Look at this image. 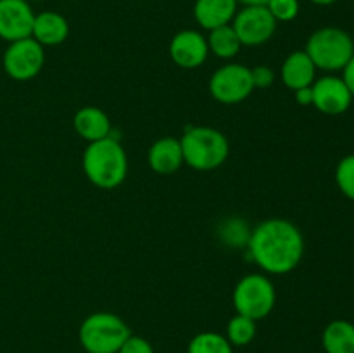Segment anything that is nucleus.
<instances>
[{
	"instance_id": "1",
	"label": "nucleus",
	"mask_w": 354,
	"mask_h": 353,
	"mask_svg": "<svg viewBox=\"0 0 354 353\" xmlns=\"http://www.w3.org/2000/svg\"><path fill=\"white\" fill-rule=\"evenodd\" d=\"M248 249L251 260L263 272L283 275L297 269L303 260V232L286 218H268L252 228Z\"/></svg>"
},
{
	"instance_id": "2",
	"label": "nucleus",
	"mask_w": 354,
	"mask_h": 353,
	"mask_svg": "<svg viewBox=\"0 0 354 353\" xmlns=\"http://www.w3.org/2000/svg\"><path fill=\"white\" fill-rule=\"evenodd\" d=\"M82 166L90 183L99 189H116L128 175V156L120 138L109 137L88 142L82 158Z\"/></svg>"
},
{
	"instance_id": "3",
	"label": "nucleus",
	"mask_w": 354,
	"mask_h": 353,
	"mask_svg": "<svg viewBox=\"0 0 354 353\" xmlns=\"http://www.w3.org/2000/svg\"><path fill=\"white\" fill-rule=\"evenodd\" d=\"M183 161L197 172H211L227 161L230 144L223 132L211 127H190L180 138Z\"/></svg>"
},
{
	"instance_id": "4",
	"label": "nucleus",
	"mask_w": 354,
	"mask_h": 353,
	"mask_svg": "<svg viewBox=\"0 0 354 353\" xmlns=\"http://www.w3.org/2000/svg\"><path fill=\"white\" fill-rule=\"evenodd\" d=\"M130 336L127 322L111 311L90 314L78 331L85 353H118Z\"/></svg>"
},
{
	"instance_id": "5",
	"label": "nucleus",
	"mask_w": 354,
	"mask_h": 353,
	"mask_svg": "<svg viewBox=\"0 0 354 353\" xmlns=\"http://www.w3.org/2000/svg\"><path fill=\"white\" fill-rule=\"evenodd\" d=\"M304 52L310 55L317 69L342 71L354 54V42L342 28L325 26L311 33Z\"/></svg>"
},
{
	"instance_id": "6",
	"label": "nucleus",
	"mask_w": 354,
	"mask_h": 353,
	"mask_svg": "<svg viewBox=\"0 0 354 353\" xmlns=\"http://www.w3.org/2000/svg\"><path fill=\"white\" fill-rule=\"evenodd\" d=\"M232 303L239 315H244L256 322L263 320L275 308V286L265 273H249L235 284Z\"/></svg>"
},
{
	"instance_id": "7",
	"label": "nucleus",
	"mask_w": 354,
	"mask_h": 353,
	"mask_svg": "<svg viewBox=\"0 0 354 353\" xmlns=\"http://www.w3.org/2000/svg\"><path fill=\"white\" fill-rule=\"evenodd\" d=\"M45 64V51L35 38H21L7 45L2 57L3 71L16 82H28L38 76Z\"/></svg>"
},
{
	"instance_id": "8",
	"label": "nucleus",
	"mask_w": 354,
	"mask_h": 353,
	"mask_svg": "<svg viewBox=\"0 0 354 353\" xmlns=\"http://www.w3.org/2000/svg\"><path fill=\"white\" fill-rule=\"evenodd\" d=\"M254 90L251 68L230 62L218 68L209 78V93L220 104H239Z\"/></svg>"
},
{
	"instance_id": "9",
	"label": "nucleus",
	"mask_w": 354,
	"mask_h": 353,
	"mask_svg": "<svg viewBox=\"0 0 354 353\" xmlns=\"http://www.w3.org/2000/svg\"><path fill=\"white\" fill-rule=\"evenodd\" d=\"M277 21L266 9V6H244L237 10L232 28L237 33L242 47H258L273 38L277 31Z\"/></svg>"
},
{
	"instance_id": "10",
	"label": "nucleus",
	"mask_w": 354,
	"mask_h": 353,
	"mask_svg": "<svg viewBox=\"0 0 354 353\" xmlns=\"http://www.w3.org/2000/svg\"><path fill=\"white\" fill-rule=\"evenodd\" d=\"M311 92H313V106L320 113L328 114V116L346 113L351 107L354 99L346 87L344 80L332 75L315 80L311 85Z\"/></svg>"
},
{
	"instance_id": "11",
	"label": "nucleus",
	"mask_w": 354,
	"mask_h": 353,
	"mask_svg": "<svg viewBox=\"0 0 354 353\" xmlns=\"http://www.w3.org/2000/svg\"><path fill=\"white\" fill-rule=\"evenodd\" d=\"M35 12L28 0H0V38L10 42L31 37Z\"/></svg>"
},
{
	"instance_id": "12",
	"label": "nucleus",
	"mask_w": 354,
	"mask_h": 353,
	"mask_svg": "<svg viewBox=\"0 0 354 353\" xmlns=\"http://www.w3.org/2000/svg\"><path fill=\"white\" fill-rule=\"evenodd\" d=\"M209 55L207 40L201 31L182 30L169 42V57L182 69H197Z\"/></svg>"
},
{
	"instance_id": "13",
	"label": "nucleus",
	"mask_w": 354,
	"mask_h": 353,
	"mask_svg": "<svg viewBox=\"0 0 354 353\" xmlns=\"http://www.w3.org/2000/svg\"><path fill=\"white\" fill-rule=\"evenodd\" d=\"M147 161L152 172L159 173V175H171L185 165L182 144L175 137L159 138L149 149Z\"/></svg>"
},
{
	"instance_id": "14",
	"label": "nucleus",
	"mask_w": 354,
	"mask_h": 353,
	"mask_svg": "<svg viewBox=\"0 0 354 353\" xmlns=\"http://www.w3.org/2000/svg\"><path fill=\"white\" fill-rule=\"evenodd\" d=\"M280 78L282 83L290 89L292 92L304 89V87H311L317 80V68H315L313 61L310 55L304 51H294L286 57L280 68Z\"/></svg>"
},
{
	"instance_id": "15",
	"label": "nucleus",
	"mask_w": 354,
	"mask_h": 353,
	"mask_svg": "<svg viewBox=\"0 0 354 353\" xmlns=\"http://www.w3.org/2000/svg\"><path fill=\"white\" fill-rule=\"evenodd\" d=\"M237 10V0H196L194 3V17L207 31L232 24Z\"/></svg>"
},
{
	"instance_id": "16",
	"label": "nucleus",
	"mask_w": 354,
	"mask_h": 353,
	"mask_svg": "<svg viewBox=\"0 0 354 353\" xmlns=\"http://www.w3.org/2000/svg\"><path fill=\"white\" fill-rule=\"evenodd\" d=\"M68 35L69 24L62 14L54 12V10L35 14L31 38H35L41 47H55V45L64 44Z\"/></svg>"
},
{
	"instance_id": "17",
	"label": "nucleus",
	"mask_w": 354,
	"mask_h": 353,
	"mask_svg": "<svg viewBox=\"0 0 354 353\" xmlns=\"http://www.w3.org/2000/svg\"><path fill=\"white\" fill-rule=\"evenodd\" d=\"M73 127H75L76 134L86 142L102 141V138L109 137L113 132L106 111L95 106H85L76 111L75 118H73Z\"/></svg>"
},
{
	"instance_id": "18",
	"label": "nucleus",
	"mask_w": 354,
	"mask_h": 353,
	"mask_svg": "<svg viewBox=\"0 0 354 353\" xmlns=\"http://www.w3.org/2000/svg\"><path fill=\"white\" fill-rule=\"evenodd\" d=\"M325 353H354V324L349 320H332L322 332Z\"/></svg>"
},
{
	"instance_id": "19",
	"label": "nucleus",
	"mask_w": 354,
	"mask_h": 353,
	"mask_svg": "<svg viewBox=\"0 0 354 353\" xmlns=\"http://www.w3.org/2000/svg\"><path fill=\"white\" fill-rule=\"evenodd\" d=\"M207 47H209V54L216 55V57L225 59H234L235 55L241 52L242 44L239 40L237 33L232 28V24H225V26L214 28L209 31V35L206 37Z\"/></svg>"
},
{
	"instance_id": "20",
	"label": "nucleus",
	"mask_w": 354,
	"mask_h": 353,
	"mask_svg": "<svg viewBox=\"0 0 354 353\" xmlns=\"http://www.w3.org/2000/svg\"><path fill=\"white\" fill-rule=\"evenodd\" d=\"M187 353H234V346L225 338V334L204 331L190 339Z\"/></svg>"
},
{
	"instance_id": "21",
	"label": "nucleus",
	"mask_w": 354,
	"mask_h": 353,
	"mask_svg": "<svg viewBox=\"0 0 354 353\" xmlns=\"http://www.w3.org/2000/svg\"><path fill=\"white\" fill-rule=\"evenodd\" d=\"M256 320L244 317V315H235L228 320L225 338L230 341L232 346H248L256 338Z\"/></svg>"
},
{
	"instance_id": "22",
	"label": "nucleus",
	"mask_w": 354,
	"mask_h": 353,
	"mask_svg": "<svg viewBox=\"0 0 354 353\" xmlns=\"http://www.w3.org/2000/svg\"><path fill=\"white\" fill-rule=\"evenodd\" d=\"M335 183L348 199L354 201V154L346 156L335 168Z\"/></svg>"
},
{
	"instance_id": "23",
	"label": "nucleus",
	"mask_w": 354,
	"mask_h": 353,
	"mask_svg": "<svg viewBox=\"0 0 354 353\" xmlns=\"http://www.w3.org/2000/svg\"><path fill=\"white\" fill-rule=\"evenodd\" d=\"M266 9L277 23H290L299 14V0H270Z\"/></svg>"
},
{
	"instance_id": "24",
	"label": "nucleus",
	"mask_w": 354,
	"mask_h": 353,
	"mask_svg": "<svg viewBox=\"0 0 354 353\" xmlns=\"http://www.w3.org/2000/svg\"><path fill=\"white\" fill-rule=\"evenodd\" d=\"M251 75L254 89H268V87H272L273 82H275V71L266 64L251 68Z\"/></svg>"
},
{
	"instance_id": "25",
	"label": "nucleus",
	"mask_w": 354,
	"mask_h": 353,
	"mask_svg": "<svg viewBox=\"0 0 354 353\" xmlns=\"http://www.w3.org/2000/svg\"><path fill=\"white\" fill-rule=\"evenodd\" d=\"M118 353H154V348H152V345L145 338L131 334L123 343V346H121Z\"/></svg>"
},
{
	"instance_id": "26",
	"label": "nucleus",
	"mask_w": 354,
	"mask_h": 353,
	"mask_svg": "<svg viewBox=\"0 0 354 353\" xmlns=\"http://www.w3.org/2000/svg\"><path fill=\"white\" fill-rule=\"evenodd\" d=\"M342 80H344L346 87H348L349 92H351V96L354 97V54L353 57L349 59L348 64L344 66V69H342Z\"/></svg>"
},
{
	"instance_id": "27",
	"label": "nucleus",
	"mask_w": 354,
	"mask_h": 353,
	"mask_svg": "<svg viewBox=\"0 0 354 353\" xmlns=\"http://www.w3.org/2000/svg\"><path fill=\"white\" fill-rule=\"evenodd\" d=\"M294 97H296V102L299 106H313V92H311V87H304V89L296 90Z\"/></svg>"
},
{
	"instance_id": "28",
	"label": "nucleus",
	"mask_w": 354,
	"mask_h": 353,
	"mask_svg": "<svg viewBox=\"0 0 354 353\" xmlns=\"http://www.w3.org/2000/svg\"><path fill=\"white\" fill-rule=\"evenodd\" d=\"M239 3H244V6H266L270 0H237Z\"/></svg>"
},
{
	"instance_id": "29",
	"label": "nucleus",
	"mask_w": 354,
	"mask_h": 353,
	"mask_svg": "<svg viewBox=\"0 0 354 353\" xmlns=\"http://www.w3.org/2000/svg\"><path fill=\"white\" fill-rule=\"evenodd\" d=\"M311 3H315V6H332V3H335L337 0H310Z\"/></svg>"
},
{
	"instance_id": "30",
	"label": "nucleus",
	"mask_w": 354,
	"mask_h": 353,
	"mask_svg": "<svg viewBox=\"0 0 354 353\" xmlns=\"http://www.w3.org/2000/svg\"><path fill=\"white\" fill-rule=\"evenodd\" d=\"M28 2H44V0H28Z\"/></svg>"
}]
</instances>
